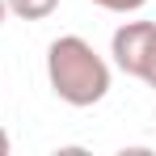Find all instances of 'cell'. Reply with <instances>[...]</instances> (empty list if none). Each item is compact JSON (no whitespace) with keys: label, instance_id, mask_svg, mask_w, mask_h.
Instances as JSON below:
<instances>
[{"label":"cell","instance_id":"7a4b0ae2","mask_svg":"<svg viewBox=\"0 0 156 156\" xmlns=\"http://www.w3.org/2000/svg\"><path fill=\"white\" fill-rule=\"evenodd\" d=\"M152 51H156V21H127L110 38V55L127 76H144Z\"/></svg>","mask_w":156,"mask_h":156},{"label":"cell","instance_id":"5b68a950","mask_svg":"<svg viewBox=\"0 0 156 156\" xmlns=\"http://www.w3.org/2000/svg\"><path fill=\"white\" fill-rule=\"evenodd\" d=\"M139 80H148V84L156 89V51H152V59H148V68H144V76H139Z\"/></svg>","mask_w":156,"mask_h":156},{"label":"cell","instance_id":"6da1fadb","mask_svg":"<svg viewBox=\"0 0 156 156\" xmlns=\"http://www.w3.org/2000/svg\"><path fill=\"white\" fill-rule=\"evenodd\" d=\"M47 80H51L59 101L84 110L110 93V63L80 34H63L47 47Z\"/></svg>","mask_w":156,"mask_h":156},{"label":"cell","instance_id":"3957f363","mask_svg":"<svg viewBox=\"0 0 156 156\" xmlns=\"http://www.w3.org/2000/svg\"><path fill=\"white\" fill-rule=\"evenodd\" d=\"M9 4V13H17L21 21H42V17H51L55 9H59V0H4Z\"/></svg>","mask_w":156,"mask_h":156},{"label":"cell","instance_id":"8992f818","mask_svg":"<svg viewBox=\"0 0 156 156\" xmlns=\"http://www.w3.org/2000/svg\"><path fill=\"white\" fill-rule=\"evenodd\" d=\"M0 156H9V131L0 127Z\"/></svg>","mask_w":156,"mask_h":156},{"label":"cell","instance_id":"52a82bcc","mask_svg":"<svg viewBox=\"0 0 156 156\" xmlns=\"http://www.w3.org/2000/svg\"><path fill=\"white\" fill-rule=\"evenodd\" d=\"M4 17H9V4H4V0H0V26H4Z\"/></svg>","mask_w":156,"mask_h":156},{"label":"cell","instance_id":"277c9868","mask_svg":"<svg viewBox=\"0 0 156 156\" xmlns=\"http://www.w3.org/2000/svg\"><path fill=\"white\" fill-rule=\"evenodd\" d=\"M97 9H105V13H135V9H144L148 0H93Z\"/></svg>","mask_w":156,"mask_h":156}]
</instances>
